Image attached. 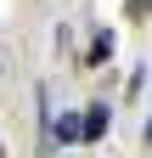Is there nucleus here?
Listing matches in <instances>:
<instances>
[{"mask_svg":"<svg viewBox=\"0 0 152 158\" xmlns=\"http://www.w3.org/2000/svg\"><path fill=\"white\" fill-rule=\"evenodd\" d=\"M141 141H146V147H152V118H146V130H141Z\"/></svg>","mask_w":152,"mask_h":158,"instance_id":"nucleus-3","label":"nucleus"},{"mask_svg":"<svg viewBox=\"0 0 152 158\" xmlns=\"http://www.w3.org/2000/svg\"><path fill=\"white\" fill-rule=\"evenodd\" d=\"M113 45H118V40H113V28H102L96 40H90V51H85V68H102L107 56H113Z\"/></svg>","mask_w":152,"mask_h":158,"instance_id":"nucleus-1","label":"nucleus"},{"mask_svg":"<svg viewBox=\"0 0 152 158\" xmlns=\"http://www.w3.org/2000/svg\"><path fill=\"white\" fill-rule=\"evenodd\" d=\"M107 135V102H90V113H85V141H102Z\"/></svg>","mask_w":152,"mask_h":158,"instance_id":"nucleus-2","label":"nucleus"},{"mask_svg":"<svg viewBox=\"0 0 152 158\" xmlns=\"http://www.w3.org/2000/svg\"><path fill=\"white\" fill-rule=\"evenodd\" d=\"M0 158H6V147H0Z\"/></svg>","mask_w":152,"mask_h":158,"instance_id":"nucleus-4","label":"nucleus"}]
</instances>
